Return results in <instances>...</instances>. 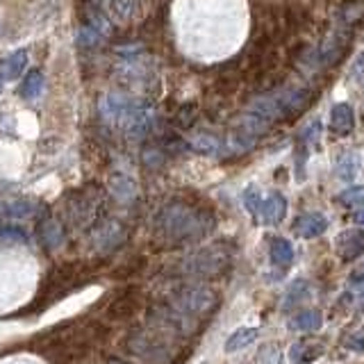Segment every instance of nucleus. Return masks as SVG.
<instances>
[{
	"instance_id": "1",
	"label": "nucleus",
	"mask_w": 364,
	"mask_h": 364,
	"mask_svg": "<svg viewBox=\"0 0 364 364\" xmlns=\"http://www.w3.org/2000/svg\"><path fill=\"white\" fill-rule=\"evenodd\" d=\"M159 225L171 239H193L208 232V228L212 225L210 216H205L196 212L193 208L176 203L168 205V208L159 216Z\"/></svg>"
},
{
	"instance_id": "2",
	"label": "nucleus",
	"mask_w": 364,
	"mask_h": 364,
	"mask_svg": "<svg viewBox=\"0 0 364 364\" xmlns=\"http://www.w3.org/2000/svg\"><path fill=\"white\" fill-rule=\"evenodd\" d=\"M139 105H141V102L132 100L130 96L119 94V91H112V94H107L105 98L100 100L102 121L125 132V128H128V123L132 121L134 112Z\"/></svg>"
},
{
	"instance_id": "3",
	"label": "nucleus",
	"mask_w": 364,
	"mask_h": 364,
	"mask_svg": "<svg viewBox=\"0 0 364 364\" xmlns=\"http://www.w3.org/2000/svg\"><path fill=\"white\" fill-rule=\"evenodd\" d=\"M173 307L178 314H187V316H205L214 312L216 307V294L208 287H189L182 289L176 299Z\"/></svg>"
},
{
	"instance_id": "4",
	"label": "nucleus",
	"mask_w": 364,
	"mask_h": 364,
	"mask_svg": "<svg viewBox=\"0 0 364 364\" xmlns=\"http://www.w3.org/2000/svg\"><path fill=\"white\" fill-rule=\"evenodd\" d=\"M225 264H228V257L221 250L208 248L189 259V271L196 273V276H214V273H219Z\"/></svg>"
},
{
	"instance_id": "5",
	"label": "nucleus",
	"mask_w": 364,
	"mask_h": 364,
	"mask_svg": "<svg viewBox=\"0 0 364 364\" xmlns=\"http://www.w3.org/2000/svg\"><path fill=\"white\" fill-rule=\"evenodd\" d=\"M337 248L341 259H355L364 255V232L362 230H346L337 237Z\"/></svg>"
},
{
	"instance_id": "6",
	"label": "nucleus",
	"mask_w": 364,
	"mask_h": 364,
	"mask_svg": "<svg viewBox=\"0 0 364 364\" xmlns=\"http://www.w3.org/2000/svg\"><path fill=\"white\" fill-rule=\"evenodd\" d=\"M294 228H296V235H299V237H303V239H314V237L326 232L328 221L323 219V214L310 212V214L299 216V221H296Z\"/></svg>"
},
{
	"instance_id": "7",
	"label": "nucleus",
	"mask_w": 364,
	"mask_h": 364,
	"mask_svg": "<svg viewBox=\"0 0 364 364\" xmlns=\"http://www.w3.org/2000/svg\"><path fill=\"white\" fill-rule=\"evenodd\" d=\"M28 66V50L26 48H18L14 53H9L3 62H0V77L11 82V80H16L23 71H26Z\"/></svg>"
},
{
	"instance_id": "8",
	"label": "nucleus",
	"mask_w": 364,
	"mask_h": 364,
	"mask_svg": "<svg viewBox=\"0 0 364 364\" xmlns=\"http://www.w3.org/2000/svg\"><path fill=\"white\" fill-rule=\"evenodd\" d=\"M284 212H287V200H284L280 193H271L267 200H262L259 216L262 221L269 225H276L284 219Z\"/></svg>"
},
{
	"instance_id": "9",
	"label": "nucleus",
	"mask_w": 364,
	"mask_h": 364,
	"mask_svg": "<svg viewBox=\"0 0 364 364\" xmlns=\"http://www.w3.org/2000/svg\"><path fill=\"white\" fill-rule=\"evenodd\" d=\"M355 125V114H353V107L346 105V102H339V105L333 107V114H330V130L337 134H348Z\"/></svg>"
},
{
	"instance_id": "10",
	"label": "nucleus",
	"mask_w": 364,
	"mask_h": 364,
	"mask_svg": "<svg viewBox=\"0 0 364 364\" xmlns=\"http://www.w3.org/2000/svg\"><path fill=\"white\" fill-rule=\"evenodd\" d=\"M187 144L193 148L196 153H200V155H219L221 153V139L219 136H214L212 132H191L189 134V139H187Z\"/></svg>"
},
{
	"instance_id": "11",
	"label": "nucleus",
	"mask_w": 364,
	"mask_h": 364,
	"mask_svg": "<svg viewBox=\"0 0 364 364\" xmlns=\"http://www.w3.org/2000/svg\"><path fill=\"white\" fill-rule=\"evenodd\" d=\"M323 355V344L321 341H299V344L291 346L289 358L296 364H310Z\"/></svg>"
},
{
	"instance_id": "12",
	"label": "nucleus",
	"mask_w": 364,
	"mask_h": 364,
	"mask_svg": "<svg viewBox=\"0 0 364 364\" xmlns=\"http://www.w3.org/2000/svg\"><path fill=\"white\" fill-rule=\"evenodd\" d=\"M107 14L114 23H128L139 14V0H109Z\"/></svg>"
},
{
	"instance_id": "13",
	"label": "nucleus",
	"mask_w": 364,
	"mask_h": 364,
	"mask_svg": "<svg viewBox=\"0 0 364 364\" xmlns=\"http://www.w3.org/2000/svg\"><path fill=\"white\" fill-rule=\"evenodd\" d=\"M109 189H112V193L121 203H130V200L136 198V185H134V180L128 178L125 173H117V176H114L109 180Z\"/></svg>"
},
{
	"instance_id": "14",
	"label": "nucleus",
	"mask_w": 364,
	"mask_h": 364,
	"mask_svg": "<svg viewBox=\"0 0 364 364\" xmlns=\"http://www.w3.org/2000/svg\"><path fill=\"white\" fill-rule=\"evenodd\" d=\"M46 87V80H43V73L41 71H30L26 75V80H23V85H21V96L26 98V100H34V98H39L41 96V91Z\"/></svg>"
},
{
	"instance_id": "15",
	"label": "nucleus",
	"mask_w": 364,
	"mask_h": 364,
	"mask_svg": "<svg viewBox=\"0 0 364 364\" xmlns=\"http://www.w3.org/2000/svg\"><path fill=\"white\" fill-rule=\"evenodd\" d=\"M271 259H273V264H278V267H289L294 262V246L287 239H273Z\"/></svg>"
},
{
	"instance_id": "16",
	"label": "nucleus",
	"mask_w": 364,
	"mask_h": 364,
	"mask_svg": "<svg viewBox=\"0 0 364 364\" xmlns=\"http://www.w3.org/2000/svg\"><path fill=\"white\" fill-rule=\"evenodd\" d=\"M321 323H323V316H321V312H318V310H303L291 321L294 330H307V333H310V330L321 328Z\"/></svg>"
},
{
	"instance_id": "17",
	"label": "nucleus",
	"mask_w": 364,
	"mask_h": 364,
	"mask_svg": "<svg viewBox=\"0 0 364 364\" xmlns=\"http://www.w3.org/2000/svg\"><path fill=\"white\" fill-rule=\"evenodd\" d=\"M257 337V328H239L237 333L225 341V350H239L253 344Z\"/></svg>"
},
{
	"instance_id": "18",
	"label": "nucleus",
	"mask_w": 364,
	"mask_h": 364,
	"mask_svg": "<svg viewBox=\"0 0 364 364\" xmlns=\"http://www.w3.org/2000/svg\"><path fill=\"white\" fill-rule=\"evenodd\" d=\"M339 203H341V205H346L348 210L358 208V205L364 203V189H362V187H353V189L344 191V193L339 196Z\"/></svg>"
},
{
	"instance_id": "19",
	"label": "nucleus",
	"mask_w": 364,
	"mask_h": 364,
	"mask_svg": "<svg viewBox=\"0 0 364 364\" xmlns=\"http://www.w3.org/2000/svg\"><path fill=\"white\" fill-rule=\"evenodd\" d=\"M244 205H246V210L250 214H259V208H262V196H259V191L255 187H248L244 191Z\"/></svg>"
},
{
	"instance_id": "20",
	"label": "nucleus",
	"mask_w": 364,
	"mask_h": 364,
	"mask_svg": "<svg viewBox=\"0 0 364 364\" xmlns=\"http://www.w3.org/2000/svg\"><path fill=\"white\" fill-rule=\"evenodd\" d=\"M100 41V34L91 28V26H87V28H82L77 32V46H82V48H89V46H96Z\"/></svg>"
},
{
	"instance_id": "21",
	"label": "nucleus",
	"mask_w": 364,
	"mask_h": 364,
	"mask_svg": "<svg viewBox=\"0 0 364 364\" xmlns=\"http://www.w3.org/2000/svg\"><path fill=\"white\" fill-rule=\"evenodd\" d=\"M355 171H358V159L353 157V155H344V159L339 162V176L344 178V180H350L353 176H355Z\"/></svg>"
},
{
	"instance_id": "22",
	"label": "nucleus",
	"mask_w": 364,
	"mask_h": 364,
	"mask_svg": "<svg viewBox=\"0 0 364 364\" xmlns=\"http://www.w3.org/2000/svg\"><path fill=\"white\" fill-rule=\"evenodd\" d=\"M305 296H307V282H303V280L294 282V284H291V289H289V294H287V305H296L299 301H303Z\"/></svg>"
},
{
	"instance_id": "23",
	"label": "nucleus",
	"mask_w": 364,
	"mask_h": 364,
	"mask_svg": "<svg viewBox=\"0 0 364 364\" xmlns=\"http://www.w3.org/2000/svg\"><path fill=\"white\" fill-rule=\"evenodd\" d=\"M43 242L48 244V246H55V244H60V239H62V232H60V228H57L53 221H48L43 225Z\"/></svg>"
},
{
	"instance_id": "24",
	"label": "nucleus",
	"mask_w": 364,
	"mask_h": 364,
	"mask_svg": "<svg viewBox=\"0 0 364 364\" xmlns=\"http://www.w3.org/2000/svg\"><path fill=\"white\" fill-rule=\"evenodd\" d=\"M346 346L350 350H364V328H358L355 333L346 339Z\"/></svg>"
},
{
	"instance_id": "25",
	"label": "nucleus",
	"mask_w": 364,
	"mask_h": 364,
	"mask_svg": "<svg viewBox=\"0 0 364 364\" xmlns=\"http://www.w3.org/2000/svg\"><path fill=\"white\" fill-rule=\"evenodd\" d=\"M353 219H355V223H360L364 228V203L358 205V208H353Z\"/></svg>"
},
{
	"instance_id": "26",
	"label": "nucleus",
	"mask_w": 364,
	"mask_h": 364,
	"mask_svg": "<svg viewBox=\"0 0 364 364\" xmlns=\"http://www.w3.org/2000/svg\"><path fill=\"white\" fill-rule=\"evenodd\" d=\"M362 73H364V55H360L355 60V64H353V75L360 77Z\"/></svg>"
},
{
	"instance_id": "27",
	"label": "nucleus",
	"mask_w": 364,
	"mask_h": 364,
	"mask_svg": "<svg viewBox=\"0 0 364 364\" xmlns=\"http://www.w3.org/2000/svg\"><path fill=\"white\" fill-rule=\"evenodd\" d=\"M350 280H353V282H364V264H360L355 271H353Z\"/></svg>"
}]
</instances>
